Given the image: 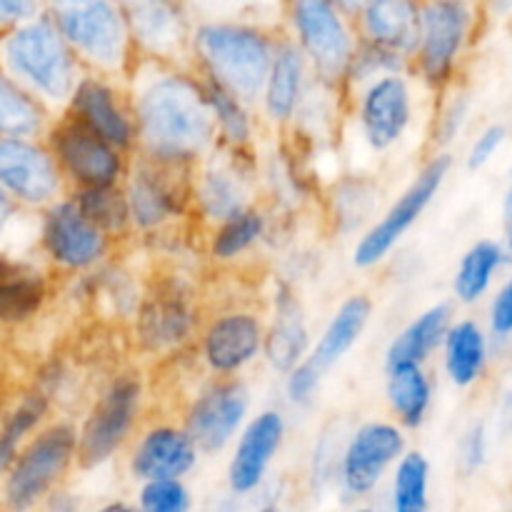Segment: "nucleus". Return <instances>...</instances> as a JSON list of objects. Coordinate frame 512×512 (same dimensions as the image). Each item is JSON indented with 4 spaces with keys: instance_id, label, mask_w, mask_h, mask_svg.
Masks as SVG:
<instances>
[{
    "instance_id": "f257e3e1",
    "label": "nucleus",
    "mask_w": 512,
    "mask_h": 512,
    "mask_svg": "<svg viewBox=\"0 0 512 512\" xmlns=\"http://www.w3.org/2000/svg\"><path fill=\"white\" fill-rule=\"evenodd\" d=\"M133 123L148 158L178 165L203 155L218 130L203 83L178 70L155 68L135 85Z\"/></svg>"
},
{
    "instance_id": "f03ea898",
    "label": "nucleus",
    "mask_w": 512,
    "mask_h": 512,
    "mask_svg": "<svg viewBox=\"0 0 512 512\" xmlns=\"http://www.w3.org/2000/svg\"><path fill=\"white\" fill-rule=\"evenodd\" d=\"M5 70L40 103L68 105L80 83V60L48 15L28 20L0 38Z\"/></svg>"
},
{
    "instance_id": "7ed1b4c3",
    "label": "nucleus",
    "mask_w": 512,
    "mask_h": 512,
    "mask_svg": "<svg viewBox=\"0 0 512 512\" xmlns=\"http://www.w3.org/2000/svg\"><path fill=\"white\" fill-rule=\"evenodd\" d=\"M195 55L210 80L243 103L260 98L275 58V40L243 23H205L190 35Z\"/></svg>"
},
{
    "instance_id": "20e7f679",
    "label": "nucleus",
    "mask_w": 512,
    "mask_h": 512,
    "mask_svg": "<svg viewBox=\"0 0 512 512\" xmlns=\"http://www.w3.org/2000/svg\"><path fill=\"white\" fill-rule=\"evenodd\" d=\"M45 15L80 63L98 73H128L135 43L118 0H45Z\"/></svg>"
},
{
    "instance_id": "39448f33",
    "label": "nucleus",
    "mask_w": 512,
    "mask_h": 512,
    "mask_svg": "<svg viewBox=\"0 0 512 512\" xmlns=\"http://www.w3.org/2000/svg\"><path fill=\"white\" fill-rule=\"evenodd\" d=\"M288 18L300 50L328 85L348 78L355 55L350 15L335 0H288Z\"/></svg>"
},
{
    "instance_id": "423d86ee",
    "label": "nucleus",
    "mask_w": 512,
    "mask_h": 512,
    "mask_svg": "<svg viewBox=\"0 0 512 512\" xmlns=\"http://www.w3.org/2000/svg\"><path fill=\"white\" fill-rule=\"evenodd\" d=\"M75 445L78 438L70 425H53L43 430L23 453L15 455L10 468L5 470L8 478L3 495L8 508L25 510L48 495L75 458Z\"/></svg>"
},
{
    "instance_id": "0eeeda50",
    "label": "nucleus",
    "mask_w": 512,
    "mask_h": 512,
    "mask_svg": "<svg viewBox=\"0 0 512 512\" xmlns=\"http://www.w3.org/2000/svg\"><path fill=\"white\" fill-rule=\"evenodd\" d=\"M473 25L470 0H420L418 68L433 85L445 83L453 73L463 43Z\"/></svg>"
},
{
    "instance_id": "6e6552de",
    "label": "nucleus",
    "mask_w": 512,
    "mask_h": 512,
    "mask_svg": "<svg viewBox=\"0 0 512 512\" xmlns=\"http://www.w3.org/2000/svg\"><path fill=\"white\" fill-rule=\"evenodd\" d=\"M50 153L60 173L68 175L80 188L115 185L123 175L118 148L70 113L50 130Z\"/></svg>"
},
{
    "instance_id": "1a4fd4ad",
    "label": "nucleus",
    "mask_w": 512,
    "mask_h": 512,
    "mask_svg": "<svg viewBox=\"0 0 512 512\" xmlns=\"http://www.w3.org/2000/svg\"><path fill=\"white\" fill-rule=\"evenodd\" d=\"M60 168L53 153L20 135H0V188L13 203L43 208L60 193Z\"/></svg>"
},
{
    "instance_id": "9d476101",
    "label": "nucleus",
    "mask_w": 512,
    "mask_h": 512,
    "mask_svg": "<svg viewBox=\"0 0 512 512\" xmlns=\"http://www.w3.org/2000/svg\"><path fill=\"white\" fill-rule=\"evenodd\" d=\"M138 400L140 383L135 378H120L110 385L108 393L95 405L80 430L78 445H75V458L80 468L93 470L113 458L115 450L130 435L135 415H138Z\"/></svg>"
},
{
    "instance_id": "9b49d317",
    "label": "nucleus",
    "mask_w": 512,
    "mask_h": 512,
    "mask_svg": "<svg viewBox=\"0 0 512 512\" xmlns=\"http://www.w3.org/2000/svg\"><path fill=\"white\" fill-rule=\"evenodd\" d=\"M448 168V155L433 158L425 165L423 173H420L418 178L413 180V185L400 195V200L388 210V215L360 240L358 248H355V265H360V268L378 265L380 260L400 243V238L408 233L410 225L420 218V213H423V210L428 208L430 200L435 198L440 183H443L445 175H448Z\"/></svg>"
},
{
    "instance_id": "f8f14e48",
    "label": "nucleus",
    "mask_w": 512,
    "mask_h": 512,
    "mask_svg": "<svg viewBox=\"0 0 512 512\" xmlns=\"http://www.w3.org/2000/svg\"><path fill=\"white\" fill-rule=\"evenodd\" d=\"M135 48L153 58H175L190 43L188 0H118Z\"/></svg>"
},
{
    "instance_id": "ddd939ff",
    "label": "nucleus",
    "mask_w": 512,
    "mask_h": 512,
    "mask_svg": "<svg viewBox=\"0 0 512 512\" xmlns=\"http://www.w3.org/2000/svg\"><path fill=\"white\" fill-rule=\"evenodd\" d=\"M178 168L183 165L163 163V160H153L148 155H143V160L135 165L128 178L125 200H128L130 220L138 228H158L183 210L188 193L175 173Z\"/></svg>"
},
{
    "instance_id": "4468645a",
    "label": "nucleus",
    "mask_w": 512,
    "mask_h": 512,
    "mask_svg": "<svg viewBox=\"0 0 512 512\" xmlns=\"http://www.w3.org/2000/svg\"><path fill=\"white\" fill-rule=\"evenodd\" d=\"M43 245L55 263L78 270L103 258L108 235L85 218L75 200H60L45 213Z\"/></svg>"
},
{
    "instance_id": "2eb2a0df",
    "label": "nucleus",
    "mask_w": 512,
    "mask_h": 512,
    "mask_svg": "<svg viewBox=\"0 0 512 512\" xmlns=\"http://www.w3.org/2000/svg\"><path fill=\"white\" fill-rule=\"evenodd\" d=\"M410 118H413L410 88L400 75H380L360 98V128L370 148L385 150L398 143L410 125Z\"/></svg>"
},
{
    "instance_id": "dca6fc26",
    "label": "nucleus",
    "mask_w": 512,
    "mask_h": 512,
    "mask_svg": "<svg viewBox=\"0 0 512 512\" xmlns=\"http://www.w3.org/2000/svg\"><path fill=\"white\" fill-rule=\"evenodd\" d=\"M245 413H248V393L243 385L220 383L190 408L185 433L193 440L195 448L203 453H215L228 445V440L243 423Z\"/></svg>"
},
{
    "instance_id": "f3484780",
    "label": "nucleus",
    "mask_w": 512,
    "mask_h": 512,
    "mask_svg": "<svg viewBox=\"0 0 512 512\" xmlns=\"http://www.w3.org/2000/svg\"><path fill=\"white\" fill-rule=\"evenodd\" d=\"M403 433L395 425H363L350 440L343 460V485L350 495H368L383 473L403 453Z\"/></svg>"
},
{
    "instance_id": "a211bd4d",
    "label": "nucleus",
    "mask_w": 512,
    "mask_h": 512,
    "mask_svg": "<svg viewBox=\"0 0 512 512\" xmlns=\"http://www.w3.org/2000/svg\"><path fill=\"white\" fill-rule=\"evenodd\" d=\"M360 35L390 53L413 55L420 38V0H363L355 13Z\"/></svg>"
},
{
    "instance_id": "6ab92c4d",
    "label": "nucleus",
    "mask_w": 512,
    "mask_h": 512,
    "mask_svg": "<svg viewBox=\"0 0 512 512\" xmlns=\"http://www.w3.org/2000/svg\"><path fill=\"white\" fill-rule=\"evenodd\" d=\"M68 113L88 125L90 130L113 143L118 150L130 148L135 143V123L133 115L118 103V95L113 93L108 83L100 78H80L73 95L68 100Z\"/></svg>"
},
{
    "instance_id": "aec40b11",
    "label": "nucleus",
    "mask_w": 512,
    "mask_h": 512,
    "mask_svg": "<svg viewBox=\"0 0 512 512\" xmlns=\"http://www.w3.org/2000/svg\"><path fill=\"white\" fill-rule=\"evenodd\" d=\"M285 423L278 413L265 410L245 428L228 468V483L235 493H250L263 483L270 460L283 443Z\"/></svg>"
},
{
    "instance_id": "412c9836",
    "label": "nucleus",
    "mask_w": 512,
    "mask_h": 512,
    "mask_svg": "<svg viewBox=\"0 0 512 512\" xmlns=\"http://www.w3.org/2000/svg\"><path fill=\"white\" fill-rule=\"evenodd\" d=\"M260 343H263V330L253 315H223L205 333V360L215 373H235L258 355Z\"/></svg>"
},
{
    "instance_id": "4be33fe9",
    "label": "nucleus",
    "mask_w": 512,
    "mask_h": 512,
    "mask_svg": "<svg viewBox=\"0 0 512 512\" xmlns=\"http://www.w3.org/2000/svg\"><path fill=\"white\" fill-rule=\"evenodd\" d=\"M198 460V448L188 433L175 428H155L140 440L133 455V475L143 480L183 478Z\"/></svg>"
},
{
    "instance_id": "5701e85b",
    "label": "nucleus",
    "mask_w": 512,
    "mask_h": 512,
    "mask_svg": "<svg viewBox=\"0 0 512 512\" xmlns=\"http://www.w3.org/2000/svg\"><path fill=\"white\" fill-rule=\"evenodd\" d=\"M193 328V313L175 290H160L140 310L138 333L148 350L160 353L183 343Z\"/></svg>"
},
{
    "instance_id": "b1692460",
    "label": "nucleus",
    "mask_w": 512,
    "mask_h": 512,
    "mask_svg": "<svg viewBox=\"0 0 512 512\" xmlns=\"http://www.w3.org/2000/svg\"><path fill=\"white\" fill-rule=\"evenodd\" d=\"M370 310H373V305H370V300L365 298V295H353V298H348L340 305L335 318L330 320V325L325 328L320 343L315 345L313 355L305 360L320 378H323L335 363H340V360L345 358V353L358 343L360 333H363L365 323H368L370 318Z\"/></svg>"
},
{
    "instance_id": "393cba45",
    "label": "nucleus",
    "mask_w": 512,
    "mask_h": 512,
    "mask_svg": "<svg viewBox=\"0 0 512 512\" xmlns=\"http://www.w3.org/2000/svg\"><path fill=\"white\" fill-rule=\"evenodd\" d=\"M198 203L213 220L240 213L248 203V178L235 165V158H213L198 183Z\"/></svg>"
},
{
    "instance_id": "a878e982",
    "label": "nucleus",
    "mask_w": 512,
    "mask_h": 512,
    "mask_svg": "<svg viewBox=\"0 0 512 512\" xmlns=\"http://www.w3.org/2000/svg\"><path fill=\"white\" fill-rule=\"evenodd\" d=\"M305 83V55L295 45L285 43L275 50L273 65H270L268 80H265L263 98L265 110L273 120L285 123L295 115L303 95Z\"/></svg>"
},
{
    "instance_id": "bb28decb",
    "label": "nucleus",
    "mask_w": 512,
    "mask_h": 512,
    "mask_svg": "<svg viewBox=\"0 0 512 512\" xmlns=\"http://www.w3.org/2000/svg\"><path fill=\"white\" fill-rule=\"evenodd\" d=\"M45 280L35 270L0 255V323H23L43 305Z\"/></svg>"
},
{
    "instance_id": "cd10ccee",
    "label": "nucleus",
    "mask_w": 512,
    "mask_h": 512,
    "mask_svg": "<svg viewBox=\"0 0 512 512\" xmlns=\"http://www.w3.org/2000/svg\"><path fill=\"white\" fill-rule=\"evenodd\" d=\"M450 323V308L448 305H435V308L425 310L418 320L408 325L393 345L388 348V368L395 365H420L440 343H443L445 333H448Z\"/></svg>"
},
{
    "instance_id": "c85d7f7f",
    "label": "nucleus",
    "mask_w": 512,
    "mask_h": 512,
    "mask_svg": "<svg viewBox=\"0 0 512 512\" xmlns=\"http://www.w3.org/2000/svg\"><path fill=\"white\" fill-rule=\"evenodd\" d=\"M275 323L273 330L268 335V358L270 363L278 370H290L300 360V355L308 348V330H305L303 313H300V305L288 290L278 295V303H275Z\"/></svg>"
},
{
    "instance_id": "c756f323",
    "label": "nucleus",
    "mask_w": 512,
    "mask_h": 512,
    "mask_svg": "<svg viewBox=\"0 0 512 512\" xmlns=\"http://www.w3.org/2000/svg\"><path fill=\"white\" fill-rule=\"evenodd\" d=\"M45 128V108L8 70L0 68V135L33 138Z\"/></svg>"
},
{
    "instance_id": "7c9ffc66",
    "label": "nucleus",
    "mask_w": 512,
    "mask_h": 512,
    "mask_svg": "<svg viewBox=\"0 0 512 512\" xmlns=\"http://www.w3.org/2000/svg\"><path fill=\"white\" fill-rule=\"evenodd\" d=\"M388 398L408 428L423 423L430 408V383L420 365L410 363L388 368Z\"/></svg>"
},
{
    "instance_id": "2f4dec72",
    "label": "nucleus",
    "mask_w": 512,
    "mask_h": 512,
    "mask_svg": "<svg viewBox=\"0 0 512 512\" xmlns=\"http://www.w3.org/2000/svg\"><path fill=\"white\" fill-rule=\"evenodd\" d=\"M485 363V340L475 323H460L445 338V365L453 383L470 385Z\"/></svg>"
},
{
    "instance_id": "473e14b6",
    "label": "nucleus",
    "mask_w": 512,
    "mask_h": 512,
    "mask_svg": "<svg viewBox=\"0 0 512 512\" xmlns=\"http://www.w3.org/2000/svg\"><path fill=\"white\" fill-rule=\"evenodd\" d=\"M75 203L83 210L85 218L98 225L105 235L123 233L130 223L128 200L123 190L115 185H95V188H80L75 195Z\"/></svg>"
},
{
    "instance_id": "72a5a7b5",
    "label": "nucleus",
    "mask_w": 512,
    "mask_h": 512,
    "mask_svg": "<svg viewBox=\"0 0 512 512\" xmlns=\"http://www.w3.org/2000/svg\"><path fill=\"white\" fill-rule=\"evenodd\" d=\"M503 263V250L500 245L483 240L475 248H470V253L465 255L463 263H460L458 278H455V293L465 303H473L480 295L488 290L490 278H493L495 268Z\"/></svg>"
},
{
    "instance_id": "f704fd0d",
    "label": "nucleus",
    "mask_w": 512,
    "mask_h": 512,
    "mask_svg": "<svg viewBox=\"0 0 512 512\" xmlns=\"http://www.w3.org/2000/svg\"><path fill=\"white\" fill-rule=\"evenodd\" d=\"M205 85V93H208L210 108H213L215 125H218L220 135L233 145L235 150L245 148L253 138V125H250L248 110H245L243 100L235 98L230 90H225L223 85H218L215 80L208 78Z\"/></svg>"
},
{
    "instance_id": "c9c22d12",
    "label": "nucleus",
    "mask_w": 512,
    "mask_h": 512,
    "mask_svg": "<svg viewBox=\"0 0 512 512\" xmlns=\"http://www.w3.org/2000/svg\"><path fill=\"white\" fill-rule=\"evenodd\" d=\"M45 410H48V403H45L43 395L33 393L5 420V425L0 428V473H5L10 468V463H13L20 450V443H23L30 430L38 428Z\"/></svg>"
},
{
    "instance_id": "e433bc0d",
    "label": "nucleus",
    "mask_w": 512,
    "mask_h": 512,
    "mask_svg": "<svg viewBox=\"0 0 512 512\" xmlns=\"http://www.w3.org/2000/svg\"><path fill=\"white\" fill-rule=\"evenodd\" d=\"M265 220L258 210L243 208L240 213L223 220L220 230L213 238V255L220 260L238 258L263 235Z\"/></svg>"
},
{
    "instance_id": "4c0bfd02",
    "label": "nucleus",
    "mask_w": 512,
    "mask_h": 512,
    "mask_svg": "<svg viewBox=\"0 0 512 512\" xmlns=\"http://www.w3.org/2000/svg\"><path fill=\"white\" fill-rule=\"evenodd\" d=\"M393 505L398 512H423L428 508V460L408 453L395 473Z\"/></svg>"
},
{
    "instance_id": "58836bf2",
    "label": "nucleus",
    "mask_w": 512,
    "mask_h": 512,
    "mask_svg": "<svg viewBox=\"0 0 512 512\" xmlns=\"http://www.w3.org/2000/svg\"><path fill=\"white\" fill-rule=\"evenodd\" d=\"M188 505V490L180 478L145 480V488L140 490V508L148 512H185Z\"/></svg>"
},
{
    "instance_id": "ea45409f",
    "label": "nucleus",
    "mask_w": 512,
    "mask_h": 512,
    "mask_svg": "<svg viewBox=\"0 0 512 512\" xmlns=\"http://www.w3.org/2000/svg\"><path fill=\"white\" fill-rule=\"evenodd\" d=\"M45 13V0H0V35Z\"/></svg>"
},
{
    "instance_id": "a19ab883",
    "label": "nucleus",
    "mask_w": 512,
    "mask_h": 512,
    "mask_svg": "<svg viewBox=\"0 0 512 512\" xmlns=\"http://www.w3.org/2000/svg\"><path fill=\"white\" fill-rule=\"evenodd\" d=\"M320 380L323 378H320L305 360L300 365H293L288 375V398L293 400V403H310L315 390H318Z\"/></svg>"
},
{
    "instance_id": "79ce46f5",
    "label": "nucleus",
    "mask_w": 512,
    "mask_h": 512,
    "mask_svg": "<svg viewBox=\"0 0 512 512\" xmlns=\"http://www.w3.org/2000/svg\"><path fill=\"white\" fill-rule=\"evenodd\" d=\"M503 138H505V130L500 128V125H493V128L485 130V133L475 140L473 150H470V158H468L470 168H480V165L488 163V160L493 158L495 150L500 148Z\"/></svg>"
},
{
    "instance_id": "37998d69",
    "label": "nucleus",
    "mask_w": 512,
    "mask_h": 512,
    "mask_svg": "<svg viewBox=\"0 0 512 512\" xmlns=\"http://www.w3.org/2000/svg\"><path fill=\"white\" fill-rule=\"evenodd\" d=\"M493 328L495 333L508 335L512 333V280L503 288L493 305Z\"/></svg>"
},
{
    "instance_id": "c03bdc74",
    "label": "nucleus",
    "mask_w": 512,
    "mask_h": 512,
    "mask_svg": "<svg viewBox=\"0 0 512 512\" xmlns=\"http://www.w3.org/2000/svg\"><path fill=\"white\" fill-rule=\"evenodd\" d=\"M465 458H468V465L470 468H475V465L483 460V435H480V430H473V435H470L468 445H465Z\"/></svg>"
},
{
    "instance_id": "a18cd8bd",
    "label": "nucleus",
    "mask_w": 512,
    "mask_h": 512,
    "mask_svg": "<svg viewBox=\"0 0 512 512\" xmlns=\"http://www.w3.org/2000/svg\"><path fill=\"white\" fill-rule=\"evenodd\" d=\"M15 208H13V200H10V195L5 193L3 188H0V233L5 230V225L10 223V218H13Z\"/></svg>"
},
{
    "instance_id": "49530a36",
    "label": "nucleus",
    "mask_w": 512,
    "mask_h": 512,
    "mask_svg": "<svg viewBox=\"0 0 512 512\" xmlns=\"http://www.w3.org/2000/svg\"><path fill=\"white\" fill-rule=\"evenodd\" d=\"M505 233H508V240L512 245V178H510L508 195H505Z\"/></svg>"
},
{
    "instance_id": "de8ad7c7",
    "label": "nucleus",
    "mask_w": 512,
    "mask_h": 512,
    "mask_svg": "<svg viewBox=\"0 0 512 512\" xmlns=\"http://www.w3.org/2000/svg\"><path fill=\"white\" fill-rule=\"evenodd\" d=\"M335 3L343 8V13H348L350 18H355V13L360 10V5H363V0H335Z\"/></svg>"
},
{
    "instance_id": "09e8293b",
    "label": "nucleus",
    "mask_w": 512,
    "mask_h": 512,
    "mask_svg": "<svg viewBox=\"0 0 512 512\" xmlns=\"http://www.w3.org/2000/svg\"><path fill=\"white\" fill-rule=\"evenodd\" d=\"M490 5H493L498 13H508V10H512V0H488Z\"/></svg>"
}]
</instances>
